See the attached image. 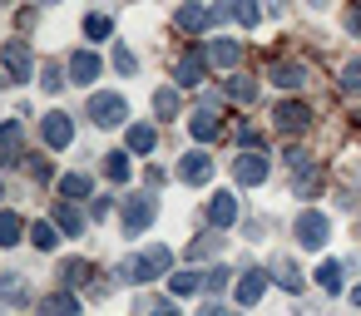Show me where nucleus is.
<instances>
[{
    "mask_svg": "<svg viewBox=\"0 0 361 316\" xmlns=\"http://www.w3.org/2000/svg\"><path fill=\"white\" fill-rule=\"evenodd\" d=\"M336 84H341V89H346V94H361V55H356V60H346V65H341V80H336Z\"/></svg>",
    "mask_w": 361,
    "mask_h": 316,
    "instance_id": "obj_32",
    "label": "nucleus"
},
{
    "mask_svg": "<svg viewBox=\"0 0 361 316\" xmlns=\"http://www.w3.org/2000/svg\"><path fill=\"white\" fill-rule=\"evenodd\" d=\"M149 316H178V311H173V306H169V301H159V306H154V311H149Z\"/></svg>",
    "mask_w": 361,
    "mask_h": 316,
    "instance_id": "obj_44",
    "label": "nucleus"
},
{
    "mask_svg": "<svg viewBox=\"0 0 361 316\" xmlns=\"http://www.w3.org/2000/svg\"><path fill=\"white\" fill-rule=\"evenodd\" d=\"M6 80H11V75H0V89H6Z\"/></svg>",
    "mask_w": 361,
    "mask_h": 316,
    "instance_id": "obj_48",
    "label": "nucleus"
},
{
    "mask_svg": "<svg viewBox=\"0 0 361 316\" xmlns=\"http://www.w3.org/2000/svg\"><path fill=\"white\" fill-rule=\"evenodd\" d=\"M188 129H193V139H218V109H198L188 119Z\"/></svg>",
    "mask_w": 361,
    "mask_h": 316,
    "instance_id": "obj_24",
    "label": "nucleus"
},
{
    "mask_svg": "<svg viewBox=\"0 0 361 316\" xmlns=\"http://www.w3.org/2000/svg\"><path fill=\"white\" fill-rule=\"evenodd\" d=\"M218 247H223V237H218V232H203V237H198V242H188V257H193V262H198V257H213V252H218Z\"/></svg>",
    "mask_w": 361,
    "mask_h": 316,
    "instance_id": "obj_35",
    "label": "nucleus"
},
{
    "mask_svg": "<svg viewBox=\"0 0 361 316\" xmlns=\"http://www.w3.org/2000/svg\"><path fill=\"white\" fill-rule=\"evenodd\" d=\"M307 6H326V0H307Z\"/></svg>",
    "mask_w": 361,
    "mask_h": 316,
    "instance_id": "obj_47",
    "label": "nucleus"
},
{
    "mask_svg": "<svg viewBox=\"0 0 361 316\" xmlns=\"http://www.w3.org/2000/svg\"><path fill=\"white\" fill-rule=\"evenodd\" d=\"M272 84H277V89H302V84H307V65L277 60V65H272Z\"/></svg>",
    "mask_w": 361,
    "mask_h": 316,
    "instance_id": "obj_14",
    "label": "nucleus"
},
{
    "mask_svg": "<svg viewBox=\"0 0 361 316\" xmlns=\"http://www.w3.org/2000/svg\"><path fill=\"white\" fill-rule=\"evenodd\" d=\"M85 35H90V40H109V35H114V20H109V15H90V20H85Z\"/></svg>",
    "mask_w": 361,
    "mask_h": 316,
    "instance_id": "obj_37",
    "label": "nucleus"
},
{
    "mask_svg": "<svg viewBox=\"0 0 361 316\" xmlns=\"http://www.w3.org/2000/svg\"><path fill=\"white\" fill-rule=\"evenodd\" d=\"M351 301H356V306H361V286H351Z\"/></svg>",
    "mask_w": 361,
    "mask_h": 316,
    "instance_id": "obj_46",
    "label": "nucleus"
},
{
    "mask_svg": "<svg viewBox=\"0 0 361 316\" xmlns=\"http://www.w3.org/2000/svg\"><path fill=\"white\" fill-rule=\"evenodd\" d=\"M30 242H35L40 252H50V247L60 242V227H50V222H35V227H30Z\"/></svg>",
    "mask_w": 361,
    "mask_h": 316,
    "instance_id": "obj_34",
    "label": "nucleus"
},
{
    "mask_svg": "<svg viewBox=\"0 0 361 316\" xmlns=\"http://www.w3.org/2000/svg\"><path fill=\"white\" fill-rule=\"evenodd\" d=\"M238 144H243V148H257V144H262V129H252V124L238 129Z\"/></svg>",
    "mask_w": 361,
    "mask_h": 316,
    "instance_id": "obj_42",
    "label": "nucleus"
},
{
    "mask_svg": "<svg viewBox=\"0 0 361 316\" xmlns=\"http://www.w3.org/2000/svg\"><path fill=\"white\" fill-rule=\"evenodd\" d=\"M0 291H6V301H25V282H20V272H0Z\"/></svg>",
    "mask_w": 361,
    "mask_h": 316,
    "instance_id": "obj_36",
    "label": "nucleus"
},
{
    "mask_svg": "<svg viewBox=\"0 0 361 316\" xmlns=\"http://www.w3.org/2000/svg\"><path fill=\"white\" fill-rule=\"evenodd\" d=\"M154 213H159L154 198H129V203H124V237H139V232L154 222Z\"/></svg>",
    "mask_w": 361,
    "mask_h": 316,
    "instance_id": "obj_7",
    "label": "nucleus"
},
{
    "mask_svg": "<svg viewBox=\"0 0 361 316\" xmlns=\"http://www.w3.org/2000/svg\"><path fill=\"white\" fill-rule=\"evenodd\" d=\"M238 55H243V45H238V40H208V65L233 70V65H238Z\"/></svg>",
    "mask_w": 361,
    "mask_h": 316,
    "instance_id": "obj_16",
    "label": "nucleus"
},
{
    "mask_svg": "<svg viewBox=\"0 0 361 316\" xmlns=\"http://www.w3.org/2000/svg\"><path fill=\"white\" fill-rule=\"evenodd\" d=\"M233 20H238L243 30H252V25L262 20V0H233Z\"/></svg>",
    "mask_w": 361,
    "mask_h": 316,
    "instance_id": "obj_25",
    "label": "nucleus"
},
{
    "mask_svg": "<svg viewBox=\"0 0 361 316\" xmlns=\"http://www.w3.org/2000/svg\"><path fill=\"white\" fill-rule=\"evenodd\" d=\"M20 148H25L20 124H16V119H11V124H0V168H6V163H20Z\"/></svg>",
    "mask_w": 361,
    "mask_h": 316,
    "instance_id": "obj_13",
    "label": "nucleus"
},
{
    "mask_svg": "<svg viewBox=\"0 0 361 316\" xmlns=\"http://www.w3.org/2000/svg\"><path fill=\"white\" fill-rule=\"evenodd\" d=\"M203 75H208V50H203V55H183V60H178V70H173V80H178L183 89H198V84H203Z\"/></svg>",
    "mask_w": 361,
    "mask_h": 316,
    "instance_id": "obj_11",
    "label": "nucleus"
},
{
    "mask_svg": "<svg viewBox=\"0 0 361 316\" xmlns=\"http://www.w3.org/2000/svg\"><path fill=\"white\" fill-rule=\"evenodd\" d=\"M198 316H228V306H218V301H213V306H203Z\"/></svg>",
    "mask_w": 361,
    "mask_h": 316,
    "instance_id": "obj_45",
    "label": "nucleus"
},
{
    "mask_svg": "<svg viewBox=\"0 0 361 316\" xmlns=\"http://www.w3.org/2000/svg\"><path fill=\"white\" fill-rule=\"evenodd\" d=\"M90 188H94L90 173H65V178H60V193H65L70 203H75V198H90Z\"/></svg>",
    "mask_w": 361,
    "mask_h": 316,
    "instance_id": "obj_26",
    "label": "nucleus"
},
{
    "mask_svg": "<svg viewBox=\"0 0 361 316\" xmlns=\"http://www.w3.org/2000/svg\"><path fill=\"white\" fill-rule=\"evenodd\" d=\"M178 178H183V183H208V178H213V158H208L203 148H188V153L178 158Z\"/></svg>",
    "mask_w": 361,
    "mask_h": 316,
    "instance_id": "obj_9",
    "label": "nucleus"
},
{
    "mask_svg": "<svg viewBox=\"0 0 361 316\" xmlns=\"http://www.w3.org/2000/svg\"><path fill=\"white\" fill-rule=\"evenodd\" d=\"M238 213H243V208H238L233 188H228V193H213V203H208V222H213V227H233Z\"/></svg>",
    "mask_w": 361,
    "mask_h": 316,
    "instance_id": "obj_12",
    "label": "nucleus"
},
{
    "mask_svg": "<svg viewBox=\"0 0 361 316\" xmlns=\"http://www.w3.org/2000/svg\"><path fill=\"white\" fill-rule=\"evenodd\" d=\"M90 272H94V267H90L85 257H65V262H60V286H70V291H75V286H85V282H90Z\"/></svg>",
    "mask_w": 361,
    "mask_h": 316,
    "instance_id": "obj_17",
    "label": "nucleus"
},
{
    "mask_svg": "<svg viewBox=\"0 0 361 316\" xmlns=\"http://www.w3.org/2000/svg\"><path fill=\"white\" fill-rule=\"evenodd\" d=\"M104 173H109L114 183H129V153H124V148L104 153Z\"/></svg>",
    "mask_w": 361,
    "mask_h": 316,
    "instance_id": "obj_29",
    "label": "nucleus"
},
{
    "mask_svg": "<svg viewBox=\"0 0 361 316\" xmlns=\"http://www.w3.org/2000/svg\"><path fill=\"white\" fill-rule=\"evenodd\" d=\"M169 286H173V296H193V291H203V277L198 272H169Z\"/></svg>",
    "mask_w": 361,
    "mask_h": 316,
    "instance_id": "obj_27",
    "label": "nucleus"
},
{
    "mask_svg": "<svg viewBox=\"0 0 361 316\" xmlns=\"http://www.w3.org/2000/svg\"><path fill=\"white\" fill-rule=\"evenodd\" d=\"M208 20H213V11H203L198 0H188V6L178 11V30H183V35H198V30H203Z\"/></svg>",
    "mask_w": 361,
    "mask_h": 316,
    "instance_id": "obj_19",
    "label": "nucleus"
},
{
    "mask_svg": "<svg viewBox=\"0 0 361 316\" xmlns=\"http://www.w3.org/2000/svg\"><path fill=\"white\" fill-rule=\"evenodd\" d=\"M154 114H159V119H173V114H178V94H173V89H154Z\"/></svg>",
    "mask_w": 361,
    "mask_h": 316,
    "instance_id": "obj_33",
    "label": "nucleus"
},
{
    "mask_svg": "<svg viewBox=\"0 0 361 316\" xmlns=\"http://www.w3.org/2000/svg\"><path fill=\"white\" fill-rule=\"evenodd\" d=\"M94 75H99V55H94V50H75V55H70V80H75V84H90Z\"/></svg>",
    "mask_w": 361,
    "mask_h": 316,
    "instance_id": "obj_15",
    "label": "nucleus"
},
{
    "mask_svg": "<svg viewBox=\"0 0 361 316\" xmlns=\"http://www.w3.org/2000/svg\"><path fill=\"white\" fill-rule=\"evenodd\" d=\"M40 89H45V94H60V89H65V75H60V65H45V70H40Z\"/></svg>",
    "mask_w": 361,
    "mask_h": 316,
    "instance_id": "obj_38",
    "label": "nucleus"
},
{
    "mask_svg": "<svg viewBox=\"0 0 361 316\" xmlns=\"http://www.w3.org/2000/svg\"><path fill=\"white\" fill-rule=\"evenodd\" d=\"M326 232H331V227H326L322 213H302V217H297V242H302L307 252H322V247H326Z\"/></svg>",
    "mask_w": 361,
    "mask_h": 316,
    "instance_id": "obj_8",
    "label": "nucleus"
},
{
    "mask_svg": "<svg viewBox=\"0 0 361 316\" xmlns=\"http://www.w3.org/2000/svg\"><path fill=\"white\" fill-rule=\"evenodd\" d=\"M223 286H228V272H223V267H213V272L203 277V291H213V296H218Z\"/></svg>",
    "mask_w": 361,
    "mask_h": 316,
    "instance_id": "obj_40",
    "label": "nucleus"
},
{
    "mask_svg": "<svg viewBox=\"0 0 361 316\" xmlns=\"http://www.w3.org/2000/svg\"><path fill=\"white\" fill-rule=\"evenodd\" d=\"M346 30L361 35V0H351V6H346Z\"/></svg>",
    "mask_w": 361,
    "mask_h": 316,
    "instance_id": "obj_41",
    "label": "nucleus"
},
{
    "mask_svg": "<svg viewBox=\"0 0 361 316\" xmlns=\"http://www.w3.org/2000/svg\"><path fill=\"white\" fill-rule=\"evenodd\" d=\"M169 267H173V252H169V247H149V252L119 262L114 277H124V282H154V277H164Z\"/></svg>",
    "mask_w": 361,
    "mask_h": 316,
    "instance_id": "obj_1",
    "label": "nucleus"
},
{
    "mask_svg": "<svg viewBox=\"0 0 361 316\" xmlns=\"http://www.w3.org/2000/svg\"><path fill=\"white\" fill-rule=\"evenodd\" d=\"M0 198H6V188H0Z\"/></svg>",
    "mask_w": 361,
    "mask_h": 316,
    "instance_id": "obj_50",
    "label": "nucleus"
},
{
    "mask_svg": "<svg viewBox=\"0 0 361 316\" xmlns=\"http://www.w3.org/2000/svg\"><path fill=\"white\" fill-rule=\"evenodd\" d=\"M90 119H94L99 129L129 124V104H124V94H94V99H90Z\"/></svg>",
    "mask_w": 361,
    "mask_h": 316,
    "instance_id": "obj_2",
    "label": "nucleus"
},
{
    "mask_svg": "<svg viewBox=\"0 0 361 316\" xmlns=\"http://www.w3.org/2000/svg\"><path fill=\"white\" fill-rule=\"evenodd\" d=\"M40 316H85V306H80V296L65 286V291H50V296H40Z\"/></svg>",
    "mask_w": 361,
    "mask_h": 316,
    "instance_id": "obj_10",
    "label": "nucleus"
},
{
    "mask_svg": "<svg viewBox=\"0 0 361 316\" xmlns=\"http://www.w3.org/2000/svg\"><path fill=\"white\" fill-rule=\"evenodd\" d=\"M267 173H272V158H262L257 148H247V153L233 158V183H243V188H257Z\"/></svg>",
    "mask_w": 361,
    "mask_h": 316,
    "instance_id": "obj_3",
    "label": "nucleus"
},
{
    "mask_svg": "<svg viewBox=\"0 0 361 316\" xmlns=\"http://www.w3.org/2000/svg\"><path fill=\"white\" fill-rule=\"evenodd\" d=\"M272 129H282V134H307V129H312V109L297 104V99H287V104L272 109Z\"/></svg>",
    "mask_w": 361,
    "mask_h": 316,
    "instance_id": "obj_4",
    "label": "nucleus"
},
{
    "mask_svg": "<svg viewBox=\"0 0 361 316\" xmlns=\"http://www.w3.org/2000/svg\"><path fill=\"white\" fill-rule=\"evenodd\" d=\"M0 60H6V75H11V80H30V75H35V60H30V45H25V40H6Z\"/></svg>",
    "mask_w": 361,
    "mask_h": 316,
    "instance_id": "obj_6",
    "label": "nucleus"
},
{
    "mask_svg": "<svg viewBox=\"0 0 361 316\" xmlns=\"http://www.w3.org/2000/svg\"><path fill=\"white\" fill-rule=\"evenodd\" d=\"M272 282H277L282 291H302V272H297L287 257H272Z\"/></svg>",
    "mask_w": 361,
    "mask_h": 316,
    "instance_id": "obj_22",
    "label": "nucleus"
},
{
    "mask_svg": "<svg viewBox=\"0 0 361 316\" xmlns=\"http://www.w3.org/2000/svg\"><path fill=\"white\" fill-rule=\"evenodd\" d=\"M45 6H55V0H45Z\"/></svg>",
    "mask_w": 361,
    "mask_h": 316,
    "instance_id": "obj_49",
    "label": "nucleus"
},
{
    "mask_svg": "<svg viewBox=\"0 0 361 316\" xmlns=\"http://www.w3.org/2000/svg\"><path fill=\"white\" fill-rule=\"evenodd\" d=\"M30 178H35V183H50V178H55V168H50L45 158H35V163H30Z\"/></svg>",
    "mask_w": 361,
    "mask_h": 316,
    "instance_id": "obj_43",
    "label": "nucleus"
},
{
    "mask_svg": "<svg viewBox=\"0 0 361 316\" xmlns=\"http://www.w3.org/2000/svg\"><path fill=\"white\" fill-rule=\"evenodd\" d=\"M114 70H119V75H134V70H139V60H134L124 45H114Z\"/></svg>",
    "mask_w": 361,
    "mask_h": 316,
    "instance_id": "obj_39",
    "label": "nucleus"
},
{
    "mask_svg": "<svg viewBox=\"0 0 361 316\" xmlns=\"http://www.w3.org/2000/svg\"><path fill=\"white\" fill-rule=\"evenodd\" d=\"M317 286L336 296V291H341V267H336V262H322V267H317Z\"/></svg>",
    "mask_w": 361,
    "mask_h": 316,
    "instance_id": "obj_31",
    "label": "nucleus"
},
{
    "mask_svg": "<svg viewBox=\"0 0 361 316\" xmlns=\"http://www.w3.org/2000/svg\"><path fill=\"white\" fill-rule=\"evenodd\" d=\"M0 316H6V306H0Z\"/></svg>",
    "mask_w": 361,
    "mask_h": 316,
    "instance_id": "obj_51",
    "label": "nucleus"
},
{
    "mask_svg": "<svg viewBox=\"0 0 361 316\" xmlns=\"http://www.w3.org/2000/svg\"><path fill=\"white\" fill-rule=\"evenodd\" d=\"M228 99H233V104H252V99H257V84L243 80V75H233V80H228Z\"/></svg>",
    "mask_w": 361,
    "mask_h": 316,
    "instance_id": "obj_28",
    "label": "nucleus"
},
{
    "mask_svg": "<svg viewBox=\"0 0 361 316\" xmlns=\"http://www.w3.org/2000/svg\"><path fill=\"white\" fill-rule=\"evenodd\" d=\"M55 227H60L65 237H80V232H85V213H80L75 203H60V208H55Z\"/></svg>",
    "mask_w": 361,
    "mask_h": 316,
    "instance_id": "obj_20",
    "label": "nucleus"
},
{
    "mask_svg": "<svg viewBox=\"0 0 361 316\" xmlns=\"http://www.w3.org/2000/svg\"><path fill=\"white\" fill-rule=\"evenodd\" d=\"M40 139H45L50 148H70V144H75V119L60 114V109L45 114V119H40Z\"/></svg>",
    "mask_w": 361,
    "mask_h": 316,
    "instance_id": "obj_5",
    "label": "nucleus"
},
{
    "mask_svg": "<svg viewBox=\"0 0 361 316\" xmlns=\"http://www.w3.org/2000/svg\"><path fill=\"white\" fill-rule=\"evenodd\" d=\"M317 188H322V168H307V163L292 168V193H297V198H312Z\"/></svg>",
    "mask_w": 361,
    "mask_h": 316,
    "instance_id": "obj_21",
    "label": "nucleus"
},
{
    "mask_svg": "<svg viewBox=\"0 0 361 316\" xmlns=\"http://www.w3.org/2000/svg\"><path fill=\"white\" fill-rule=\"evenodd\" d=\"M154 144H159V129L154 124H134L129 129V153H154Z\"/></svg>",
    "mask_w": 361,
    "mask_h": 316,
    "instance_id": "obj_23",
    "label": "nucleus"
},
{
    "mask_svg": "<svg viewBox=\"0 0 361 316\" xmlns=\"http://www.w3.org/2000/svg\"><path fill=\"white\" fill-rule=\"evenodd\" d=\"M262 286H267V272H243L238 277V306H257Z\"/></svg>",
    "mask_w": 361,
    "mask_h": 316,
    "instance_id": "obj_18",
    "label": "nucleus"
},
{
    "mask_svg": "<svg viewBox=\"0 0 361 316\" xmlns=\"http://www.w3.org/2000/svg\"><path fill=\"white\" fill-rule=\"evenodd\" d=\"M20 232H25V222H20L16 213H0V247H16Z\"/></svg>",
    "mask_w": 361,
    "mask_h": 316,
    "instance_id": "obj_30",
    "label": "nucleus"
}]
</instances>
